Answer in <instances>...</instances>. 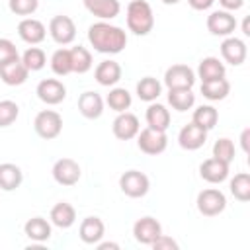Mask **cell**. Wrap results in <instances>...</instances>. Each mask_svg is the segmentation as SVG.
<instances>
[{"instance_id":"obj_34","label":"cell","mask_w":250,"mask_h":250,"mask_svg":"<svg viewBox=\"0 0 250 250\" xmlns=\"http://www.w3.org/2000/svg\"><path fill=\"white\" fill-rule=\"evenodd\" d=\"M230 191L238 201H248L250 199V174L240 172L230 180Z\"/></svg>"},{"instance_id":"obj_10","label":"cell","mask_w":250,"mask_h":250,"mask_svg":"<svg viewBox=\"0 0 250 250\" xmlns=\"http://www.w3.org/2000/svg\"><path fill=\"white\" fill-rule=\"evenodd\" d=\"M164 82L170 88H191L195 82V74L188 64H172L166 74H164Z\"/></svg>"},{"instance_id":"obj_12","label":"cell","mask_w":250,"mask_h":250,"mask_svg":"<svg viewBox=\"0 0 250 250\" xmlns=\"http://www.w3.org/2000/svg\"><path fill=\"white\" fill-rule=\"evenodd\" d=\"M133 234L141 244H152V240L162 234V227L154 217H141L133 225Z\"/></svg>"},{"instance_id":"obj_28","label":"cell","mask_w":250,"mask_h":250,"mask_svg":"<svg viewBox=\"0 0 250 250\" xmlns=\"http://www.w3.org/2000/svg\"><path fill=\"white\" fill-rule=\"evenodd\" d=\"M168 102L174 109L178 111H186L193 105L195 102V96L191 92V88H170L168 92Z\"/></svg>"},{"instance_id":"obj_29","label":"cell","mask_w":250,"mask_h":250,"mask_svg":"<svg viewBox=\"0 0 250 250\" xmlns=\"http://www.w3.org/2000/svg\"><path fill=\"white\" fill-rule=\"evenodd\" d=\"M23 230H25V234L31 238V240H47L49 236H51V225L43 219V217H33V219H29L27 223H25V227H23Z\"/></svg>"},{"instance_id":"obj_15","label":"cell","mask_w":250,"mask_h":250,"mask_svg":"<svg viewBox=\"0 0 250 250\" xmlns=\"http://www.w3.org/2000/svg\"><path fill=\"white\" fill-rule=\"evenodd\" d=\"M199 174H201V178H203L205 182H209V184H219V182H223V180L227 178V174H229V164L213 156V158H207V160L201 162Z\"/></svg>"},{"instance_id":"obj_6","label":"cell","mask_w":250,"mask_h":250,"mask_svg":"<svg viewBox=\"0 0 250 250\" xmlns=\"http://www.w3.org/2000/svg\"><path fill=\"white\" fill-rule=\"evenodd\" d=\"M139 148L145 152V154H160L164 152L166 148V133L164 131H158V129H152V127H146L139 133Z\"/></svg>"},{"instance_id":"obj_27","label":"cell","mask_w":250,"mask_h":250,"mask_svg":"<svg viewBox=\"0 0 250 250\" xmlns=\"http://www.w3.org/2000/svg\"><path fill=\"white\" fill-rule=\"evenodd\" d=\"M146 123H148V127H152V129L166 131L168 125H170V113H168V109H166L162 104H152V105H148V109H146Z\"/></svg>"},{"instance_id":"obj_47","label":"cell","mask_w":250,"mask_h":250,"mask_svg":"<svg viewBox=\"0 0 250 250\" xmlns=\"http://www.w3.org/2000/svg\"><path fill=\"white\" fill-rule=\"evenodd\" d=\"M164 4H176V2H180V0H162Z\"/></svg>"},{"instance_id":"obj_25","label":"cell","mask_w":250,"mask_h":250,"mask_svg":"<svg viewBox=\"0 0 250 250\" xmlns=\"http://www.w3.org/2000/svg\"><path fill=\"white\" fill-rule=\"evenodd\" d=\"M229 90H230V84H229V80L225 76L223 78L201 82V94L207 100H225L227 94H229Z\"/></svg>"},{"instance_id":"obj_8","label":"cell","mask_w":250,"mask_h":250,"mask_svg":"<svg viewBox=\"0 0 250 250\" xmlns=\"http://www.w3.org/2000/svg\"><path fill=\"white\" fill-rule=\"evenodd\" d=\"M53 178L61 186H74L80 180V166L72 158H59L53 164Z\"/></svg>"},{"instance_id":"obj_36","label":"cell","mask_w":250,"mask_h":250,"mask_svg":"<svg viewBox=\"0 0 250 250\" xmlns=\"http://www.w3.org/2000/svg\"><path fill=\"white\" fill-rule=\"evenodd\" d=\"M21 61H23V64L27 66V70H41V68L45 66L47 57H45V51H43V49H39V47H29V49L23 53Z\"/></svg>"},{"instance_id":"obj_7","label":"cell","mask_w":250,"mask_h":250,"mask_svg":"<svg viewBox=\"0 0 250 250\" xmlns=\"http://www.w3.org/2000/svg\"><path fill=\"white\" fill-rule=\"evenodd\" d=\"M49 33H51V37H53L59 45H68V43L74 39V35H76V27H74L72 18L62 16V14L55 16V18L49 21Z\"/></svg>"},{"instance_id":"obj_21","label":"cell","mask_w":250,"mask_h":250,"mask_svg":"<svg viewBox=\"0 0 250 250\" xmlns=\"http://www.w3.org/2000/svg\"><path fill=\"white\" fill-rule=\"evenodd\" d=\"M94 76H96L98 84H102V86H111V84H115V82L121 78V66H119V62H115V61H102V62L96 66Z\"/></svg>"},{"instance_id":"obj_14","label":"cell","mask_w":250,"mask_h":250,"mask_svg":"<svg viewBox=\"0 0 250 250\" xmlns=\"http://www.w3.org/2000/svg\"><path fill=\"white\" fill-rule=\"evenodd\" d=\"M139 133V117L129 111H121L113 121V135L121 141H129Z\"/></svg>"},{"instance_id":"obj_9","label":"cell","mask_w":250,"mask_h":250,"mask_svg":"<svg viewBox=\"0 0 250 250\" xmlns=\"http://www.w3.org/2000/svg\"><path fill=\"white\" fill-rule=\"evenodd\" d=\"M37 96L41 102L49 105H57L66 98V88L57 78H45L37 84Z\"/></svg>"},{"instance_id":"obj_19","label":"cell","mask_w":250,"mask_h":250,"mask_svg":"<svg viewBox=\"0 0 250 250\" xmlns=\"http://www.w3.org/2000/svg\"><path fill=\"white\" fill-rule=\"evenodd\" d=\"M78 111L84 117H88V119L100 117L102 111H104V102H102L100 94H96V92H84V94H80V98H78Z\"/></svg>"},{"instance_id":"obj_37","label":"cell","mask_w":250,"mask_h":250,"mask_svg":"<svg viewBox=\"0 0 250 250\" xmlns=\"http://www.w3.org/2000/svg\"><path fill=\"white\" fill-rule=\"evenodd\" d=\"M213 156L219 158V160H223V162H227V164H230V160L234 158V145H232V141L227 139V137L215 141V145H213Z\"/></svg>"},{"instance_id":"obj_1","label":"cell","mask_w":250,"mask_h":250,"mask_svg":"<svg viewBox=\"0 0 250 250\" xmlns=\"http://www.w3.org/2000/svg\"><path fill=\"white\" fill-rule=\"evenodd\" d=\"M88 39L92 47L100 53H121L127 45V35L121 27L109 25L105 21H98L90 25L88 29Z\"/></svg>"},{"instance_id":"obj_13","label":"cell","mask_w":250,"mask_h":250,"mask_svg":"<svg viewBox=\"0 0 250 250\" xmlns=\"http://www.w3.org/2000/svg\"><path fill=\"white\" fill-rule=\"evenodd\" d=\"M205 139H207V131L203 127L195 125L193 121L188 123V125H184L182 131H180V135H178L180 146L186 148V150H195V148L203 146Z\"/></svg>"},{"instance_id":"obj_46","label":"cell","mask_w":250,"mask_h":250,"mask_svg":"<svg viewBox=\"0 0 250 250\" xmlns=\"http://www.w3.org/2000/svg\"><path fill=\"white\" fill-rule=\"evenodd\" d=\"M242 33L244 35H250V16H246L244 21H242Z\"/></svg>"},{"instance_id":"obj_38","label":"cell","mask_w":250,"mask_h":250,"mask_svg":"<svg viewBox=\"0 0 250 250\" xmlns=\"http://www.w3.org/2000/svg\"><path fill=\"white\" fill-rule=\"evenodd\" d=\"M20 107L12 100H2L0 102V127H8L18 119Z\"/></svg>"},{"instance_id":"obj_17","label":"cell","mask_w":250,"mask_h":250,"mask_svg":"<svg viewBox=\"0 0 250 250\" xmlns=\"http://www.w3.org/2000/svg\"><path fill=\"white\" fill-rule=\"evenodd\" d=\"M18 33L20 37L29 43V45H37L45 39V25L39 21V20H33V18H25L18 23Z\"/></svg>"},{"instance_id":"obj_32","label":"cell","mask_w":250,"mask_h":250,"mask_svg":"<svg viewBox=\"0 0 250 250\" xmlns=\"http://www.w3.org/2000/svg\"><path fill=\"white\" fill-rule=\"evenodd\" d=\"M137 94H139L141 100L152 102V100H156L160 96V82L156 78H152V76H145L137 84Z\"/></svg>"},{"instance_id":"obj_43","label":"cell","mask_w":250,"mask_h":250,"mask_svg":"<svg viewBox=\"0 0 250 250\" xmlns=\"http://www.w3.org/2000/svg\"><path fill=\"white\" fill-rule=\"evenodd\" d=\"M240 145H242L244 152L250 150V127H246V129L242 131V135H240Z\"/></svg>"},{"instance_id":"obj_11","label":"cell","mask_w":250,"mask_h":250,"mask_svg":"<svg viewBox=\"0 0 250 250\" xmlns=\"http://www.w3.org/2000/svg\"><path fill=\"white\" fill-rule=\"evenodd\" d=\"M27 74H29V70H27V66L23 64V61L20 57L14 59V61H10V62L0 64V78L8 86H20V84H23L25 78H27Z\"/></svg>"},{"instance_id":"obj_40","label":"cell","mask_w":250,"mask_h":250,"mask_svg":"<svg viewBox=\"0 0 250 250\" xmlns=\"http://www.w3.org/2000/svg\"><path fill=\"white\" fill-rule=\"evenodd\" d=\"M18 49L10 39H0V64L10 62L14 59H18Z\"/></svg>"},{"instance_id":"obj_41","label":"cell","mask_w":250,"mask_h":250,"mask_svg":"<svg viewBox=\"0 0 250 250\" xmlns=\"http://www.w3.org/2000/svg\"><path fill=\"white\" fill-rule=\"evenodd\" d=\"M152 246H154V250H178V242L172 236H166V234L156 236L152 240Z\"/></svg>"},{"instance_id":"obj_39","label":"cell","mask_w":250,"mask_h":250,"mask_svg":"<svg viewBox=\"0 0 250 250\" xmlns=\"http://www.w3.org/2000/svg\"><path fill=\"white\" fill-rule=\"evenodd\" d=\"M8 4H10V10L16 16H29L37 10L39 0H10Z\"/></svg>"},{"instance_id":"obj_3","label":"cell","mask_w":250,"mask_h":250,"mask_svg":"<svg viewBox=\"0 0 250 250\" xmlns=\"http://www.w3.org/2000/svg\"><path fill=\"white\" fill-rule=\"evenodd\" d=\"M33 127H35V133L43 139H55L59 137L61 129H62V117L59 111L55 109H43L35 115L33 119Z\"/></svg>"},{"instance_id":"obj_44","label":"cell","mask_w":250,"mask_h":250,"mask_svg":"<svg viewBox=\"0 0 250 250\" xmlns=\"http://www.w3.org/2000/svg\"><path fill=\"white\" fill-rule=\"evenodd\" d=\"M242 2L244 0H219V4L223 8H227V10H238L242 6Z\"/></svg>"},{"instance_id":"obj_2","label":"cell","mask_w":250,"mask_h":250,"mask_svg":"<svg viewBox=\"0 0 250 250\" xmlns=\"http://www.w3.org/2000/svg\"><path fill=\"white\" fill-rule=\"evenodd\" d=\"M154 25L152 8L145 0H131L127 6V27L135 35H146Z\"/></svg>"},{"instance_id":"obj_31","label":"cell","mask_w":250,"mask_h":250,"mask_svg":"<svg viewBox=\"0 0 250 250\" xmlns=\"http://www.w3.org/2000/svg\"><path fill=\"white\" fill-rule=\"evenodd\" d=\"M51 68L55 74L59 76H66L68 72H72V64H70V49H57L51 57Z\"/></svg>"},{"instance_id":"obj_42","label":"cell","mask_w":250,"mask_h":250,"mask_svg":"<svg viewBox=\"0 0 250 250\" xmlns=\"http://www.w3.org/2000/svg\"><path fill=\"white\" fill-rule=\"evenodd\" d=\"M215 0H188V4L193 8V10H207Z\"/></svg>"},{"instance_id":"obj_35","label":"cell","mask_w":250,"mask_h":250,"mask_svg":"<svg viewBox=\"0 0 250 250\" xmlns=\"http://www.w3.org/2000/svg\"><path fill=\"white\" fill-rule=\"evenodd\" d=\"M107 105L121 113L125 109H129V105H131V94L125 88H113L107 94Z\"/></svg>"},{"instance_id":"obj_18","label":"cell","mask_w":250,"mask_h":250,"mask_svg":"<svg viewBox=\"0 0 250 250\" xmlns=\"http://www.w3.org/2000/svg\"><path fill=\"white\" fill-rule=\"evenodd\" d=\"M221 55L227 62H230L234 66L242 64L246 59V45H244V41H240L236 37H229L221 43Z\"/></svg>"},{"instance_id":"obj_26","label":"cell","mask_w":250,"mask_h":250,"mask_svg":"<svg viewBox=\"0 0 250 250\" xmlns=\"http://www.w3.org/2000/svg\"><path fill=\"white\" fill-rule=\"evenodd\" d=\"M199 78L201 82L205 80H215V78H223L225 76V64L217 59V57H205L201 62H199Z\"/></svg>"},{"instance_id":"obj_22","label":"cell","mask_w":250,"mask_h":250,"mask_svg":"<svg viewBox=\"0 0 250 250\" xmlns=\"http://www.w3.org/2000/svg\"><path fill=\"white\" fill-rule=\"evenodd\" d=\"M84 6L90 14L102 18V20H111L119 14V2L117 0H84Z\"/></svg>"},{"instance_id":"obj_24","label":"cell","mask_w":250,"mask_h":250,"mask_svg":"<svg viewBox=\"0 0 250 250\" xmlns=\"http://www.w3.org/2000/svg\"><path fill=\"white\" fill-rule=\"evenodd\" d=\"M21 180H23V176H21L20 166L10 164V162L0 164V188H2V189L12 191V189L20 188Z\"/></svg>"},{"instance_id":"obj_4","label":"cell","mask_w":250,"mask_h":250,"mask_svg":"<svg viewBox=\"0 0 250 250\" xmlns=\"http://www.w3.org/2000/svg\"><path fill=\"white\" fill-rule=\"evenodd\" d=\"M148 176L141 170H127L119 178V188L129 197H143L148 191Z\"/></svg>"},{"instance_id":"obj_5","label":"cell","mask_w":250,"mask_h":250,"mask_svg":"<svg viewBox=\"0 0 250 250\" xmlns=\"http://www.w3.org/2000/svg\"><path fill=\"white\" fill-rule=\"evenodd\" d=\"M225 207H227V197L223 191L209 188V189H203L197 193V209L201 215L215 217V215L223 213Z\"/></svg>"},{"instance_id":"obj_16","label":"cell","mask_w":250,"mask_h":250,"mask_svg":"<svg viewBox=\"0 0 250 250\" xmlns=\"http://www.w3.org/2000/svg\"><path fill=\"white\" fill-rule=\"evenodd\" d=\"M234 27H236V20L229 12L217 10L207 18V29L213 35H230L234 31Z\"/></svg>"},{"instance_id":"obj_30","label":"cell","mask_w":250,"mask_h":250,"mask_svg":"<svg viewBox=\"0 0 250 250\" xmlns=\"http://www.w3.org/2000/svg\"><path fill=\"white\" fill-rule=\"evenodd\" d=\"M70 64H72V72H78V74H84L86 70H90V66H92L90 51L82 45L72 47L70 49Z\"/></svg>"},{"instance_id":"obj_33","label":"cell","mask_w":250,"mask_h":250,"mask_svg":"<svg viewBox=\"0 0 250 250\" xmlns=\"http://www.w3.org/2000/svg\"><path fill=\"white\" fill-rule=\"evenodd\" d=\"M217 119H219V113L211 105H201V107H197L193 111V123L199 125V127H203L205 131L213 129L217 125Z\"/></svg>"},{"instance_id":"obj_23","label":"cell","mask_w":250,"mask_h":250,"mask_svg":"<svg viewBox=\"0 0 250 250\" xmlns=\"http://www.w3.org/2000/svg\"><path fill=\"white\" fill-rule=\"evenodd\" d=\"M74 219H76V211H74V207H72L70 203L59 201V203L53 205V209H51V221H53L57 227L68 229V227L74 223Z\"/></svg>"},{"instance_id":"obj_45","label":"cell","mask_w":250,"mask_h":250,"mask_svg":"<svg viewBox=\"0 0 250 250\" xmlns=\"http://www.w3.org/2000/svg\"><path fill=\"white\" fill-rule=\"evenodd\" d=\"M119 246L115 244V242H102V244H98V250H117Z\"/></svg>"},{"instance_id":"obj_20","label":"cell","mask_w":250,"mask_h":250,"mask_svg":"<svg viewBox=\"0 0 250 250\" xmlns=\"http://www.w3.org/2000/svg\"><path fill=\"white\" fill-rule=\"evenodd\" d=\"M104 230H105V227H104V221L100 217H86L80 223V230L78 232H80L82 242L94 244L104 236Z\"/></svg>"}]
</instances>
